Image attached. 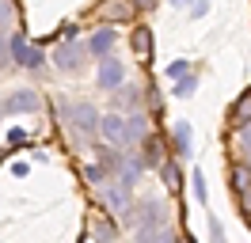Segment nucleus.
<instances>
[{
  "mask_svg": "<svg viewBox=\"0 0 251 243\" xmlns=\"http://www.w3.org/2000/svg\"><path fill=\"white\" fill-rule=\"evenodd\" d=\"M57 110H61V118L69 122L80 137H95V129L103 125V118L95 114L92 103H57Z\"/></svg>",
  "mask_w": 251,
  "mask_h": 243,
  "instance_id": "f257e3e1",
  "label": "nucleus"
},
{
  "mask_svg": "<svg viewBox=\"0 0 251 243\" xmlns=\"http://www.w3.org/2000/svg\"><path fill=\"white\" fill-rule=\"evenodd\" d=\"M84 53H92V49L80 46V42H61V46H57V53H53V65H57L61 73L76 76V73H84Z\"/></svg>",
  "mask_w": 251,
  "mask_h": 243,
  "instance_id": "f03ea898",
  "label": "nucleus"
},
{
  "mask_svg": "<svg viewBox=\"0 0 251 243\" xmlns=\"http://www.w3.org/2000/svg\"><path fill=\"white\" fill-rule=\"evenodd\" d=\"M126 84V65L118 57H103L95 69V88L99 91H118Z\"/></svg>",
  "mask_w": 251,
  "mask_h": 243,
  "instance_id": "7ed1b4c3",
  "label": "nucleus"
},
{
  "mask_svg": "<svg viewBox=\"0 0 251 243\" xmlns=\"http://www.w3.org/2000/svg\"><path fill=\"white\" fill-rule=\"evenodd\" d=\"M34 110H38V91H31V88H19L8 99H0V114L4 118L8 114H34Z\"/></svg>",
  "mask_w": 251,
  "mask_h": 243,
  "instance_id": "20e7f679",
  "label": "nucleus"
},
{
  "mask_svg": "<svg viewBox=\"0 0 251 243\" xmlns=\"http://www.w3.org/2000/svg\"><path fill=\"white\" fill-rule=\"evenodd\" d=\"M8 53H12V61H16V65H23V69H38V65L46 61V57H42V49H38V46H31L23 34H12Z\"/></svg>",
  "mask_w": 251,
  "mask_h": 243,
  "instance_id": "39448f33",
  "label": "nucleus"
},
{
  "mask_svg": "<svg viewBox=\"0 0 251 243\" xmlns=\"http://www.w3.org/2000/svg\"><path fill=\"white\" fill-rule=\"evenodd\" d=\"M99 197L110 205V213H118V217H126V209H129V186H122V182H103L99 186Z\"/></svg>",
  "mask_w": 251,
  "mask_h": 243,
  "instance_id": "423d86ee",
  "label": "nucleus"
},
{
  "mask_svg": "<svg viewBox=\"0 0 251 243\" xmlns=\"http://www.w3.org/2000/svg\"><path fill=\"white\" fill-rule=\"evenodd\" d=\"M133 8H137V4H129V0H107V4H99V15H103L107 23H129V19H133Z\"/></svg>",
  "mask_w": 251,
  "mask_h": 243,
  "instance_id": "0eeeda50",
  "label": "nucleus"
},
{
  "mask_svg": "<svg viewBox=\"0 0 251 243\" xmlns=\"http://www.w3.org/2000/svg\"><path fill=\"white\" fill-rule=\"evenodd\" d=\"M114 42H118V30H110V27H103V30H95L92 38H88V49H92V57H110V49H114Z\"/></svg>",
  "mask_w": 251,
  "mask_h": 243,
  "instance_id": "6e6552de",
  "label": "nucleus"
},
{
  "mask_svg": "<svg viewBox=\"0 0 251 243\" xmlns=\"http://www.w3.org/2000/svg\"><path fill=\"white\" fill-rule=\"evenodd\" d=\"M99 133H103V141H110V145H126V118L118 110H114V114H103Z\"/></svg>",
  "mask_w": 251,
  "mask_h": 243,
  "instance_id": "1a4fd4ad",
  "label": "nucleus"
},
{
  "mask_svg": "<svg viewBox=\"0 0 251 243\" xmlns=\"http://www.w3.org/2000/svg\"><path fill=\"white\" fill-rule=\"evenodd\" d=\"M141 141H149V118L137 110V114L126 118V148H133V145H141Z\"/></svg>",
  "mask_w": 251,
  "mask_h": 243,
  "instance_id": "9d476101",
  "label": "nucleus"
},
{
  "mask_svg": "<svg viewBox=\"0 0 251 243\" xmlns=\"http://www.w3.org/2000/svg\"><path fill=\"white\" fill-rule=\"evenodd\" d=\"M137 106H141V88H137V84H122V88L114 91V110H118V114H122V110L137 114Z\"/></svg>",
  "mask_w": 251,
  "mask_h": 243,
  "instance_id": "9b49d317",
  "label": "nucleus"
},
{
  "mask_svg": "<svg viewBox=\"0 0 251 243\" xmlns=\"http://www.w3.org/2000/svg\"><path fill=\"white\" fill-rule=\"evenodd\" d=\"M129 46H133V53H137V61H141V65H149V61H152V30H149V27H133Z\"/></svg>",
  "mask_w": 251,
  "mask_h": 243,
  "instance_id": "f8f14e48",
  "label": "nucleus"
},
{
  "mask_svg": "<svg viewBox=\"0 0 251 243\" xmlns=\"http://www.w3.org/2000/svg\"><path fill=\"white\" fill-rule=\"evenodd\" d=\"M172 141H175V152H179V156H190V152H194V133H190L187 122H175Z\"/></svg>",
  "mask_w": 251,
  "mask_h": 243,
  "instance_id": "ddd939ff",
  "label": "nucleus"
},
{
  "mask_svg": "<svg viewBox=\"0 0 251 243\" xmlns=\"http://www.w3.org/2000/svg\"><path fill=\"white\" fill-rule=\"evenodd\" d=\"M164 186H168V190H179V186H183V171L175 164H164Z\"/></svg>",
  "mask_w": 251,
  "mask_h": 243,
  "instance_id": "4468645a",
  "label": "nucleus"
},
{
  "mask_svg": "<svg viewBox=\"0 0 251 243\" xmlns=\"http://www.w3.org/2000/svg\"><path fill=\"white\" fill-rule=\"evenodd\" d=\"M137 243H175V236L164 228V232H137Z\"/></svg>",
  "mask_w": 251,
  "mask_h": 243,
  "instance_id": "2eb2a0df",
  "label": "nucleus"
},
{
  "mask_svg": "<svg viewBox=\"0 0 251 243\" xmlns=\"http://www.w3.org/2000/svg\"><path fill=\"white\" fill-rule=\"evenodd\" d=\"M232 186H236V190L251 186V164H248V167H244V164H236V167H232Z\"/></svg>",
  "mask_w": 251,
  "mask_h": 243,
  "instance_id": "dca6fc26",
  "label": "nucleus"
},
{
  "mask_svg": "<svg viewBox=\"0 0 251 243\" xmlns=\"http://www.w3.org/2000/svg\"><path fill=\"white\" fill-rule=\"evenodd\" d=\"M194 88H198V76H194V73H187L183 80H175V95H183V99L194 95Z\"/></svg>",
  "mask_w": 251,
  "mask_h": 243,
  "instance_id": "f3484780",
  "label": "nucleus"
},
{
  "mask_svg": "<svg viewBox=\"0 0 251 243\" xmlns=\"http://www.w3.org/2000/svg\"><path fill=\"white\" fill-rule=\"evenodd\" d=\"M232 118H236V125H248V122H251V103H248V95L232 106Z\"/></svg>",
  "mask_w": 251,
  "mask_h": 243,
  "instance_id": "a211bd4d",
  "label": "nucleus"
},
{
  "mask_svg": "<svg viewBox=\"0 0 251 243\" xmlns=\"http://www.w3.org/2000/svg\"><path fill=\"white\" fill-rule=\"evenodd\" d=\"M84 179L92 182V186H103V182H107V167H95V164H88V167H84Z\"/></svg>",
  "mask_w": 251,
  "mask_h": 243,
  "instance_id": "6ab92c4d",
  "label": "nucleus"
},
{
  "mask_svg": "<svg viewBox=\"0 0 251 243\" xmlns=\"http://www.w3.org/2000/svg\"><path fill=\"white\" fill-rule=\"evenodd\" d=\"M187 73H190V61H183V57L168 65V76H172V80H183V76H187Z\"/></svg>",
  "mask_w": 251,
  "mask_h": 243,
  "instance_id": "aec40b11",
  "label": "nucleus"
},
{
  "mask_svg": "<svg viewBox=\"0 0 251 243\" xmlns=\"http://www.w3.org/2000/svg\"><path fill=\"white\" fill-rule=\"evenodd\" d=\"M141 160H145V167H156V164H160V145H152V141H149Z\"/></svg>",
  "mask_w": 251,
  "mask_h": 243,
  "instance_id": "412c9836",
  "label": "nucleus"
},
{
  "mask_svg": "<svg viewBox=\"0 0 251 243\" xmlns=\"http://www.w3.org/2000/svg\"><path fill=\"white\" fill-rule=\"evenodd\" d=\"M190 182H194V197L205 201V197H209V190H205V175H202V171H194V179H190Z\"/></svg>",
  "mask_w": 251,
  "mask_h": 243,
  "instance_id": "4be33fe9",
  "label": "nucleus"
},
{
  "mask_svg": "<svg viewBox=\"0 0 251 243\" xmlns=\"http://www.w3.org/2000/svg\"><path fill=\"white\" fill-rule=\"evenodd\" d=\"M95 240H110V243H114V224H107V220H95Z\"/></svg>",
  "mask_w": 251,
  "mask_h": 243,
  "instance_id": "5701e85b",
  "label": "nucleus"
},
{
  "mask_svg": "<svg viewBox=\"0 0 251 243\" xmlns=\"http://www.w3.org/2000/svg\"><path fill=\"white\" fill-rule=\"evenodd\" d=\"M8 23H12V4H8V0H0V30L8 27Z\"/></svg>",
  "mask_w": 251,
  "mask_h": 243,
  "instance_id": "b1692460",
  "label": "nucleus"
},
{
  "mask_svg": "<svg viewBox=\"0 0 251 243\" xmlns=\"http://www.w3.org/2000/svg\"><path fill=\"white\" fill-rule=\"evenodd\" d=\"M23 141H27V129H8V145H23Z\"/></svg>",
  "mask_w": 251,
  "mask_h": 243,
  "instance_id": "393cba45",
  "label": "nucleus"
},
{
  "mask_svg": "<svg viewBox=\"0 0 251 243\" xmlns=\"http://www.w3.org/2000/svg\"><path fill=\"white\" fill-rule=\"evenodd\" d=\"M236 194H240V209H244V213H251V186L236 190Z\"/></svg>",
  "mask_w": 251,
  "mask_h": 243,
  "instance_id": "a878e982",
  "label": "nucleus"
},
{
  "mask_svg": "<svg viewBox=\"0 0 251 243\" xmlns=\"http://www.w3.org/2000/svg\"><path fill=\"white\" fill-rule=\"evenodd\" d=\"M205 12H209V4H205V0H198V4H194V8H190V15H194V19H202Z\"/></svg>",
  "mask_w": 251,
  "mask_h": 243,
  "instance_id": "bb28decb",
  "label": "nucleus"
},
{
  "mask_svg": "<svg viewBox=\"0 0 251 243\" xmlns=\"http://www.w3.org/2000/svg\"><path fill=\"white\" fill-rule=\"evenodd\" d=\"M240 141H244V145L251 148V122H248V125H240Z\"/></svg>",
  "mask_w": 251,
  "mask_h": 243,
  "instance_id": "cd10ccee",
  "label": "nucleus"
},
{
  "mask_svg": "<svg viewBox=\"0 0 251 243\" xmlns=\"http://www.w3.org/2000/svg\"><path fill=\"white\" fill-rule=\"evenodd\" d=\"M137 8H145V12H149V8H156V0H137Z\"/></svg>",
  "mask_w": 251,
  "mask_h": 243,
  "instance_id": "c85d7f7f",
  "label": "nucleus"
},
{
  "mask_svg": "<svg viewBox=\"0 0 251 243\" xmlns=\"http://www.w3.org/2000/svg\"><path fill=\"white\" fill-rule=\"evenodd\" d=\"M172 4H179V8H183V4H187V0H172Z\"/></svg>",
  "mask_w": 251,
  "mask_h": 243,
  "instance_id": "c756f323",
  "label": "nucleus"
},
{
  "mask_svg": "<svg viewBox=\"0 0 251 243\" xmlns=\"http://www.w3.org/2000/svg\"><path fill=\"white\" fill-rule=\"evenodd\" d=\"M95 243H110V240H95Z\"/></svg>",
  "mask_w": 251,
  "mask_h": 243,
  "instance_id": "7c9ffc66",
  "label": "nucleus"
},
{
  "mask_svg": "<svg viewBox=\"0 0 251 243\" xmlns=\"http://www.w3.org/2000/svg\"><path fill=\"white\" fill-rule=\"evenodd\" d=\"M248 160H251V148H248Z\"/></svg>",
  "mask_w": 251,
  "mask_h": 243,
  "instance_id": "2f4dec72",
  "label": "nucleus"
}]
</instances>
